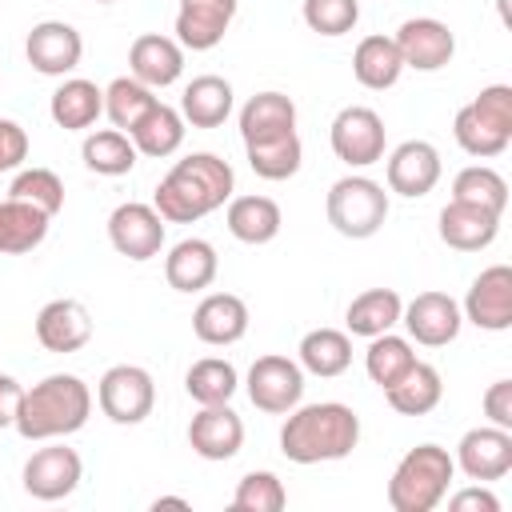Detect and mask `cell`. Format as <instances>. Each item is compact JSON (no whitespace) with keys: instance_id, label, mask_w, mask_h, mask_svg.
I'll return each mask as SVG.
<instances>
[{"instance_id":"6da1fadb","label":"cell","mask_w":512,"mask_h":512,"mask_svg":"<svg viewBox=\"0 0 512 512\" xmlns=\"http://www.w3.org/2000/svg\"><path fill=\"white\" fill-rule=\"evenodd\" d=\"M232 168L216 152H192L156 184V212L172 224H192L232 196Z\"/></svg>"},{"instance_id":"7a4b0ae2","label":"cell","mask_w":512,"mask_h":512,"mask_svg":"<svg viewBox=\"0 0 512 512\" xmlns=\"http://www.w3.org/2000/svg\"><path fill=\"white\" fill-rule=\"evenodd\" d=\"M360 440V416L348 404L324 400L296 408L280 428V452L296 464L344 460Z\"/></svg>"},{"instance_id":"3957f363","label":"cell","mask_w":512,"mask_h":512,"mask_svg":"<svg viewBox=\"0 0 512 512\" xmlns=\"http://www.w3.org/2000/svg\"><path fill=\"white\" fill-rule=\"evenodd\" d=\"M88 412H92L88 384L72 372H52L20 396L12 424L24 440H52V436H68V432L84 428Z\"/></svg>"},{"instance_id":"277c9868","label":"cell","mask_w":512,"mask_h":512,"mask_svg":"<svg viewBox=\"0 0 512 512\" xmlns=\"http://www.w3.org/2000/svg\"><path fill=\"white\" fill-rule=\"evenodd\" d=\"M452 456L440 448V444H420L412 448L392 480H388V504L396 512H432L440 504V496L448 492V480H452Z\"/></svg>"},{"instance_id":"5b68a950","label":"cell","mask_w":512,"mask_h":512,"mask_svg":"<svg viewBox=\"0 0 512 512\" xmlns=\"http://www.w3.org/2000/svg\"><path fill=\"white\" fill-rule=\"evenodd\" d=\"M388 216V192L368 176H344L328 188V220L340 236L364 240L380 232Z\"/></svg>"},{"instance_id":"8992f818","label":"cell","mask_w":512,"mask_h":512,"mask_svg":"<svg viewBox=\"0 0 512 512\" xmlns=\"http://www.w3.org/2000/svg\"><path fill=\"white\" fill-rule=\"evenodd\" d=\"M156 404L152 376L136 364H116L100 376V408L112 424H140Z\"/></svg>"},{"instance_id":"52a82bcc","label":"cell","mask_w":512,"mask_h":512,"mask_svg":"<svg viewBox=\"0 0 512 512\" xmlns=\"http://www.w3.org/2000/svg\"><path fill=\"white\" fill-rule=\"evenodd\" d=\"M248 396L260 412H292L304 396V372L288 356H260L248 368Z\"/></svg>"},{"instance_id":"ba28073f","label":"cell","mask_w":512,"mask_h":512,"mask_svg":"<svg viewBox=\"0 0 512 512\" xmlns=\"http://www.w3.org/2000/svg\"><path fill=\"white\" fill-rule=\"evenodd\" d=\"M108 240L128 260H152L164 244V216L152 204L128 200L108 216Z\"/></svg>"},{"instance_id":"9c48e42d","label":"cell","mask_w":512,"mask_h":512,"mask_svg":"<svg viewBox=\"0 0 512 512\" xmlns=\"http://www.w3.org/2000/svg\"><path fill=\"white\" fill-rule=\"evenodd\" d=\"M332 152L344 164H376L384 156V120L364 104H352V108L336 112V120H332Z\"/></svg>"},{"instance_id":"30bf717a","label":"cell","mask_w":512,"mask_h":512,"mask_svg":"<svg viewBox=\"0 0 512 512\" xmlns=\"http://www.w3.org/2000/svg\"><path fill=\"white\" fill-rule=\"evenodd\" d=\"M80 52H84V40L72 24L64 20H40L32 24L28 40H24V56L36 72L44 76H64L80 64Z\"/></svg>"},{"instance_id":"8fae6325","label":"cell","mask_w":512,"mask_h":512,"mask_svg":"<svg viewBox=\"0 0 512 512\" xmlns=\"http://www.w3.org/2000/svg\"><path fill=\"white\" fill-rule=\"evenodd\" d=\"M80 456L64 444H52V448H36L24 464V492L36 496V500H64L76 484H80Z\"/></svg>"},{"instance_id":"7c38bea8","label":"cell","mask_w":512,"mask_h":512,"mask_svg":"<svg viewBox=\"0 0 512 512\" xmlns=\"http://www.w3.org/2000/svg\"><path fill=\"white\" fill-rule=\"evenodd\" d=\"M464 312L476 328H488V332H504L512 324V268L508 264H492L484 268L472 288H468V300H464Z\"/></svg>"},{"instance_id":"4fadbf2b","label":"cell","mask_w":512,"mask_h":512,"mask_svg":"<svg viewBox=\"0 0 512 512\" xmlns=\"http://www.w3.org/2000/svg\"><path fill=\"white\" fill-rule=\"evenodd\" d=\"M396 48H400V60L408 68H420V72H432V68H444L456 52V36L448 32V24L432 20V16H416V20H404L400 32L392 36Z\"/></svg>"},{"instance_id":"5bb4252c","label":"cell","mask_w":512,"mask_h":512,"mask_svg":"<svg viewBox=\"0 0 512 512\" xmlns=\"http://www.w3.org/2000/svg\"><path fill=\"white\" fill-rule=\"evenodd\" d=\"M188 444L204 460H232L244 444V424L228 404H200L188 424Z\"/></svg>"},{"instance_id":"9a60e30c","label":"cell","mask_w":512,"mask_h":512,"mask_svg":"<svg viewBox=\"0 0 512 512\" xmlns=\"http://www.w3.org/2000/svg\"><path fill=\"white\" fill-rule=\"evenodd\" d=\"M400 312H404V324H408L412 340H420L428 348L452 344L456 332H460V308H456V300L448 292H420Z\"/></svg>"},{"instance_id":"2e32d148","label":"cell","mask_w":512,"mask_h":512,"mask_svg":"<svg viewBox=\"0 0 512 512\" xmlns=\"http://www.w3.org/2000/svg\"><path fill=\"white\" fill-rule=\"evenodd\" d=\"M468 480H500L512 468V432L508 428H472L456 452Z\"/></svg>"},{"instance_id":"e0dca14e","label":"cell","mask_w":512,"mask_h":512,"mask_svg":"<svg viewBox=\"0 0 512 512\" xmlns=\"http://www.w3.org/2000/svg\"><path fill=\"white\" fill-rule=\"evenodd\" d=\"M92 336V316L80 300H48L36 316V340L48 352H76Z\"/></svg>"},{"instance_id":"ac0fdd59","label":"cell","mask_w":512,"mask_h":512,"mask_svg":"<svg viewBox=\"0 0 512 512\" xmlns=\"http://www.w3.org/2000/svg\"><path fill=\"white\" fill-rule=\"evenodd\" d=\"M440 180V152L428 140H404L388 156V188L400 196H424Z\"/></svg>"},{"instance_id":"d6986e66","label":"cell","mask_w":512,"mask_h":512,"mask_svg":"<svg viewBox=\"0 0 512 512\" xmlns=\"http://www.w3.org/2000/svg\"><path fill=\"white\" fill-rule=\"evenodd\" d=\"M128 68H132V76H136L140 84L164 88V84H172V80L180 76L184 52H180V44H176L172 36L144 32V36H136L132 48H128Z\"/></svg>"},{"instance_id":"ffe728a7","label":"cell","mask_w":512,"mask_h":512,"mask_svg":"<svg viewBox=\"0 0 512 512\" xmlns=\"http://www.w3.org/2000/svg\"><path fill=\"white\" fill-rule=\"evenodd\" d=\"M192 332L204 344H236L248 332V304L232 292H212L192 312Z\"/></svg>"},{"instance_id":"44dd1931","label":"cell","mask_w":512,"mask_h":512,"mask_svg":"<svg viewBox=\"0 0 512 512\" xmlns=\"http://www.w3.org/2000/svg\"><path fill=\"white\" fill-rule=\"evenodd\" d=\"M496 224H500L496 212L464 204V200H448L440 208V240L448 248H456V252H476V248L492 244L496 240Z\"/></svg>"},{"instance_id":"7402d4cb","label":"cell","mask_w":512,"mask_h":512,"mask_svg":"<svg viewBox=\"0 0 512 512\" xmlns=\"http://www.w3.org/2000/svg\"><path fill=\"white\" fill-rule=\"evenodd\" d=\"M284 132H296V104L284 92H256L240 108V136L244 144H264Z\"/></svg>"},{"instance_id":"603a6c76","label":"cell","mask_w":512,"mask_h":512,"mask_svg":"<svg viewBox=\"0 0 512 512\" xmlns=\"http://www.w3.org/2000/svg\"><path fill=\"white\" fill-rule=\"evenodd\" d=\"M164 276H168V284L176 292H200V288H208L212 276H216V248L208 240H196V236L180 240L168 252V260H164Z\"/></svg>"},{"instance_id":"cb8c5ba5","label":"cell","mask_w":512,"mask_h":512,"mask_svg":"<svg viewBox=\"0 0 512 512\" xmlns=\"http://www.w3.org/2000/svg\"><path fill=\"white\" fill-rule=\"evenodd\" d=\"M48 220H52V216L40 212V208L28 204V200H16V196L0 200V252H8V256L32 252V248L44 240Z\"/></svg>"},{"instance_id":"d4e9b609","label":"cell","mask_w":512,"mask_h":512,"mask_svg":"<svg viewBox=\"0 0 512 512\" xmlns=\"http://www.w3.org/2000/svg\"><path fill=\"white\" fill-rule=\"evenodd\" d=\"M180 112L184 120H192V128H216L228 120L232 112V84L224 76H196L184 96H180Z\"/></svg>"},{"instance_id":"484cf974","label":"cell","mask_w":512,"mask_h":512,"mask_svg":"<svg viewBox=\"0 0 512 512\" xmlns=\"http://www.w3.org/2000/svg\"><path fill=\"white\" fill-rule=\"evenodd\" d=\"M400 68H404V60H400V48L392 36H364L352 52V76L364 88H376V92L392 88L400 80Z\"/></svg>"},{"instance_id":"4316f807","label":"cell","mask_w":512,"mask_h":512,"mask_svg":"<svg viewBox=\"0 0 512 512\" xmlns=\"http://www.w3.org/2000/svg\"><path fill=\"white\" fill-rule=\"evenodd\" d=\"M228 228L244 244H268L280 232V204L272 196H236L228 204Z\"/></svg>"},{"instance_id":"83f0119b","label":"cell","mask_w":512,"mask_h":512,"mask_svg":"<svg viewBox=\"0 0 512 512\" xmlns=\"http://www.w3.org/2000/svg\"><path fill=\"white\" fill-rule=\"evenodd\" d=\"M128 132H132L136 152H144V156H168V152H176L180 140H184V120H180L176 108H168V104L156 100Z\"/></svg>"},{"instance_id":"f1b7e54d","label":"cell","mask_w":512,"mask_h":512,"mask_svg":"<svg viewBox=\"0 0 512 512\" xmlns=\"http://www.w3.org/2000/svg\"><path fill=\"white\" fill-rule=\"evenodd\" d=\"M440 372L432 368V364H412L408 368V376H400L392 388H384L388 392V404L400 412V416H424V412H432L436 404H440Z\"/></svg>"},{"instance_id":"f546056e","label":"cell","mask_w":512,"mask_h":512,"mask_svg":"<svg viewBox=\"0 0 512 512\" xmlns=\"http://www.w3.org/2000/svg\"><path fill=\"white\" fill-rule=\"evenodd\" d=\"M232 16H236V12L212 8V4H180V12H176V36H180V44L192 48V52L216 48V44L224 40Z\"/></svg>"},{"instance_id":"4dcf8cb0","label":"cell","mask_w":512,"mask_h":512,"mask_svg":"<svg viewBox=\"0 0 512 512\" xmlns=\"http://www.w3.org/2000/svg\"><path fill=\"white\" fill-rule=\"evenodd\" d=\"M104 112V92L92 80H64L52 92V120L60 128H88Z\"/></svg>"},{"instance_id":"1f68e13d","label":"cell","mask_w":512,"mask_h":512,"mask_svg":"<svg viewBox=\"0 0 512 512\" xmlns=\"http://www.w3.org/2000/svg\"><path fill=\"white\" fill-rule=\"evenodd\" d=\"M300 364L316 376H340L352 364V340L340 328H312L300 340Z\"/></svg>"},{"instance_id":"d6a6232c","label":"cell","mask_w":512,"mask_h":512,"mask_svg":"<svg viewBox=\"0 0 512 512\" xmlns=\"http://www.w3.org/2000/svg\"><path fill=\"white\" fill-rule=\"evenodd\" d=\"M84 164L100 176H124L132 172L136 164V144L120 132V128H100L92 136H84V148H80Z\"/></svg>"},{"instance_id":"836d02e7","label":"cell","mask_w":512,"mask_h":512,"mask_svg":"<svg viewBox=\"0 0 512 512\" xmlns=\"http://www.w3.org/2000/svg\"><path fill=\"white\" fill-rule=\"evenodd\" d=\"M400 296L392 288H368L348 304V328L352 336H380L400 320Z\"/></svg>"},{"instance_id":"e575fe53","label":"cell","mask_w":512,"mask_h":512,"mask_svg":"<svg viewBox=\"0 0 512 512\" xmlns=\"http://www.w3.org/2000/svg\"><path fill=\"white\" fill-rule=\"evenodd\" d=\"M184 388L196 404H228V396L236 392V368L220 356H204L188 368Z\"/></svg>"},{"instance_id":"d590c367","label":"cell","mask_w":512,"mask_h":512,"mask_svg":"<svg viewBox=\"0 0 512 512\" xmlns=\"http://www.w3.org/2000/svg\"><path fill=\"white\" fill-rule=\"evenodd\" d=\"M364 364H368V376H372L380 388H392L400 376H408V368L416 364V356H412V344H408L404 336L380 332V336H372Z\"/></svg>"},{"instance_id":"8d00e7d4","label":"cell","mask_w":512,"mask_h":512,"mask_svg":"<svg viewBox=\"0 0 512 512\" xmlns=\"http://www.w3.org/2000/svg\"><path fill=\"white\" fill-rule=\"evenodd\" d=\"M248 148V164L256 176L264 180H288L296 168H300V136L296 132H284L276 140H264V144H244Z\"/></svg>"},{"instance_id":"74e56055","label":"cell","mask_w":512,"mask_h":512,"mask_svg":"<svg viewBox=\"0 0 512 512\" xmlns=\"http://www.w3.org/2000/svg\"><path fill=\"white\" fill-rule=\"evenodd\" d=\"M452 200H464V204H476V208H488V212L500 216L504 204H508V184H504L500 172H492V168H484V164H472V168H464V172L456 176Z\"/></svg>"},{"instance_id":"f35d334b","label":"cell","mask_w":512,"mask_h":512,"mask_svg":"<svg viewBox=\"0 0 512 512\" xmlns=\"http://www.w3.org/2000/svg\"><path fill=\"white\" fill-rule=\"evenodd\" d=\"M152 104H156V96H152L148 84H140L136 76H132V80L120 76V80H112L108 92H104V112H108V120H112L116 128H132Z\"/></svg>"},{"instance_id":"ab89813d","label":"cell","mask_w":512,"mask_h":512,"mask_svg":"<svg viewBox=\"0 0 512 512\" xmlns=\"http://www.w3.org/2000/svg\"><path fill=\"white\" fill-rule=\"evenodd\" d=\"M452 132H456V144H460L464 152H472V156H496V152L508 148V132L492 128L472 104H464V108L456 112Z\"/></svg>"},{"instance_id":"60d3db41","label":"cell","mask_w":512,"mask_h":512,"mask_svg":"<svg viewBox=\"0 0 512 512\" xmlns=\"http://www.w3.org/2000/svg\"><path fill=\"white\" fill-rule=\"evenodd\" d=\"M284 504H288V492L272 472H248L232 496V512H280Z\"/></svg>"},{"instance_id":"b9f144b4","label":"cell","mask_w":512,"mask_h":512,"mask_svg":"<svg viewBox=\"0 0 512 512\" xmlns=\"http://www.w3.org/2000/svg\"><path fill=\"white\" fill-rule=\"evenodd\" d=\"M8 196L28 200V204H36L40 212L56 216L60 204H64V184H60V176H56L52 168H28V172H20V176L12 180Z\"/></svg>"},{"instance_id":"7bdbcfd3","label":"cell","mask_w":512,"mask_h":512,"mask_svg":"<svg viewBox=\"0 0 512 512\" xmlns=\"http://www.w3.org/2000/svg\"><path fill=\"white\" fill-rule=\"evenodd\" d=\"M360 20V0H304V24L320 36H344Z\"/></svg>"},{"instance_id":"ee69618b","label":"cell","mask_w":512,"mask_h":512,"mask_svg":"<svg viewBox=\"0 0 512 512\" xmlns=\"http://www.w3.org/2000/svg\"><path fill=\"white\" fill-rule=\"evenodd\" d=\"M472 108H476L492 128H500V132L512 136V88H508V84H488V88H480V96L472 100Z\"/></svg>"},{"instance_id":"f6af8a7d","label":"cell","mask_w":512,"mask_h":512,"mask_svg":"<svg viewBox=\"0 0 512 512\" xmlns=\"http://www.w3.org/2000/svg\"><path fill=\"white\" fill-rule=\"evenodd\" d=\"M28 156V136L16 120H0V172L16 168Z\"/></svg>"},{"instance_id":"bcb514c9","label":"cell","mask_w":512,"mask_h":512,"mask_svg":"<svg viewBox=\"0 0 512 512\" xmlns=\"http://www.w3.org/2000/svg\"><path fill=\"white\" fill-rule=\"evenodd\" d=\"M484 416L496 428H512V380H496L484 392Z\"/></svg>"},{"instance_id":"7dc6e473","label":"cell","mask_w":512,"mask_h":512,"mask_svg":"<svg viewBox=\"0 0 512 512\" xmlns=\"http://www.w3.org/2000/svg\"><path fill=\"white\" fill-rule=\"evenodd\" d=\"M448 508L452 512H500V500L492 492H484V488H464V492L452 496Z\"/></svg>"},{"instance_id":"c3c4849f","label":"cell","mask_w":512,"mask_h":512,"mask_svg":"<svg viewBox=\"0 0 512 512\" xmlns=\"http://www.w3.org/2000/svg\"><path fill=\"white\" fill-rule=\"evenodd\" d=\"M20 396H24V388H20V384H16L8 372H0V428H8V424L16 420Z\"/></svg>"},{"instance_id":"681fc988","label":"cell","mask_w":512,"mask_h":512,"mask_svg":"<svg viewBox=\"0 0 512 512\" xmlns=\"http://www.w3.org/2000/svg\"><path fill=\"white\" fill-rule=\"evenodd\" d=\"M160 508H180V512H188V500H180V496H160V500L152 504V512H160Z\"/></svg>"},{"instance_id":"f907efd6","label":"cell","mask_w":512,"mask_h":512,"mask_svg":"<svg viewBox=\"0 0 512 512\" xmlns=\"http://www.w3.org/2000/svg\"><path fill=\"white\" fill-rule=\"evenodd\" d=\"M180 4H212V8H228V12H236V0H180Z\"/></svg>"},{"instance_id":"816d5d0a","label":"cell","mask_w":512,"mask_h":512,"mask_svg":"<svg viewBox=\"0 0 512 512\" xmlns=\"http://www.w3.org/2000/svg\"><path fill=\"white\" fill-rule=\"evenodd\" d=\"M500 12H504V20H508V0H500Z\"/></svg>"},{"instance_id":"f5cc1de1","label":"cell","mask_w":512,"mask_h":512,"mask_svg":"<svg viewBox=\"0 0 512 512\" xmlns=\"http://www.w3.org/2000/svg\"><path fill=\"white\" fill-rule=\"evenodd\" d=\"M100 4H108V0H100Z\"/></svg>"}]
</instances>
